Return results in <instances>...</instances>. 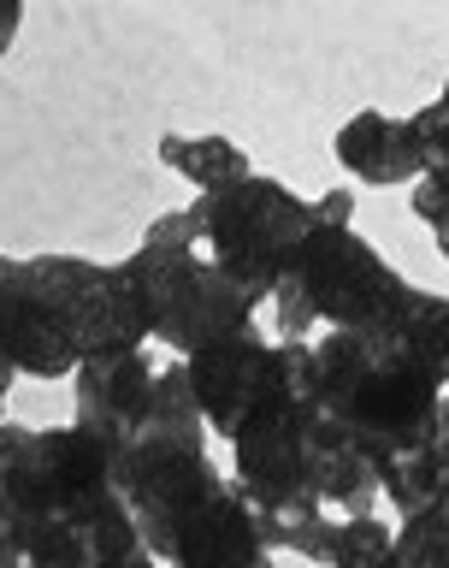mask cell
Segmentation results:
<instances>
[{"mask_svg":"<svg viewBox=\"0 0 449 568\" xmlns=\"http://www.w3.org/2000/svg\"><path fill=\"white\" fill-rule=\"evenodd\" d=\"M113 479L160 568H273L255 504L207 444H136L113 462Z\"/></svg>","mask_w":449,"mask_h":568,"instance_id":"obj_1","label":"cell"},{"mask_svg":"<svg viewBox=\"0 0 449 568\" xmlns=\"http://www.w3.org/2000/svg\"><path fill=\"white\" fill-rule=\"evenodd\" d=\"M408 284L361 231H355V195H319V225L284 266L273 291V332L284 344H314V332H385L402 314Z\"/></svg>","mask_w":449,"mask_h":568,"instance_id":"obj_2","label":"cell"},{"mask_svg":"<svg viewBox=\"0 0 449 568\" xmlns=\"http://www.w3.org/2000/svg\"><path fill=\"white\" fill-rule=\"evenodd\" d=\"M443 379L402 349L390 332H326L314 337V397L319 415H331L344 433H355L373 456H397L438 438L443 415Z\"/></svg>","mask_w":449,"mask_h":568,"instance_id":"obj_3","label":"cell"},{"mask_svg":"<svg viewBox=\"0 0 449 568\" xmlns=\"http://www.w3.org/2000/svg\"><path fill=\"white\" fill-rule=\"evenodd\" d=\"M119 278L131 284L149 337L166 344L177 362H190L207 344L237 337L261 320V302L202 255V231H195L190 207L160 213L142 231V243L119 261Z\"/></svg>","mask_w":449,"mask_h":568,"instance_id":"obj_4","label":"cell"},{"mask_svg":"<svg viewBox=\"0 0 449 568\" xmlns=\"http://www.w3.org/2000/svg\"><path fill=\"white\" fill-rule=\"evenodd\" d=\"M190 213H195V231H202V255L225 278H237L261 308L273 302L302 237L319 225V202H308L273 172H248L213 195H195Z\"/></svg>","mask_w":449,"mask_h":568,"instance_id":"obj_5","label":"cell"},{"mask_svg":"<svg viewBox=\"0 0 449 568\" xmlns=\"http://www.w3.org/2000/svg\"><path fill=\"white\" fill-rule=\"evenodd\" d=\"M35 284L53 296L65 326L78 332L83 362L106 349H149V326L136 314L131 284L119 278V261H89V255H30Z\"/></svg>","mask_w":449,"mask_h":568,"instance_id":"obj_6","label":"cell"},{"mask_svg":"<svg viewBox=\"0 0 449 568\" xmlns=\"http://www.w3.org/2000/svg\"><path fill=\"white\" fill-rule=\"evenodd\" d=\"M160 385V362L149 349H106L71 373V426L83 438H95L106 462H119L149 426Z\"/></svg>","mask_w":449,"mask_h":568,"instance_id":"obj_7","label":"cell"},{"mask_svg":"<svg viewBox=\"0 0 449 568\" xmlns=\"http://www.w3.org/2000/svg\"><path fill=\"white\" fill-rule=\"evenodd\" d=\"M0 355L24 379H71L83 367V344L65 326V314L53 308V296L35 284L30 261L0 266Z\"/></svg>","mask_w":449,"mask_h":568,"instance_id":"obj_8","label":"cell"},{"mask_svg":"<svg viewBox=\"0 0 449 568\" xmlns=\"http://www.w3.org/2000/svg\"><path fill=\"white\" fill-rule=\"evenodd\" d=\"M190 385L202 403L207 433H220L225 444L248 426V415L261 408V397L278 379V337H266L261 326H248L237 337H220L202 355H190Z\"/></svg>","mask_w":449,"mask_h":568,"instance_id":"obj_9","label":"cell"},{"mask_svg":"<svg viewBox=\"0 0 449 568\" xmlns=\"http://www.w3.org/2000/svg\"><path fill=\"white\" fill-rule=\"evenodd\" d=\"M331 154H337V166L367 190H402L426 172V149L415 136V124L385 113V106H367V113L337 124Z\"/></svg>","mask_w":449,"mask_h":568,"instance_id":"obj_10","label":"cell"},{"mask_svg":"<svg viewBox=\"0 0 449 568\" xmlns=\"http://www.w3.org/2000/svg\"><path fill=\"white\" fill-rule=\"evenodd\" d=\"M379 468H385V462L373 456L355 433H344L331 415H314V433H308V486H314V504L319 509H331V515H379V504H385Z\"/></svg>","mask_w":449,"mask_h":568,"instance_id":"obj_11","label":"cell"},{"mask_svg":"<svg viewBox=\"0 0 449 568\" xmlns=\"http://www.w3.org/2000/svg\"><path fill=\"white\" fill-rule=\"evenodd\" d=\"M379 486H385V509L397 515V527L449 532V456H443V438H426V444H415V450L385 456Z\"/></svg>","mask_w":449,"mask_h":568,"instance_id":"obj_12","label":"cell"},{"mask_svg":"<svg viewBox=\"0 0 449 568\" xmlns=\"http://www.w3.org/2000/svg\"><path fill=\"white\" fill-rule=\"evenodd\" d=\"M160 166L177 172L184 184H195V195H213V190H225V184H237V178L255 172L248 166V149L225 131H207V136L166 131L160 136Z\"/></svg>","mask_w":449,"mask_h":568,"instance_id":"obj_13","label":"cell"},{"mask_svg":"<svg viewBox=\"0 0 449 568\" xmlns=\"http://www.w3.org/2000/svg\"><path fill=\"white\" fill-rule=\"evenodd\" d=\"M390 337H397L402 349H415L426 367L438 373V379L449 385V296H438V291H408V302H402V314L385 326Z\"/></svg>","mask_w":449,"mask_h":568,"instance_id":"obj_14","label":"cell"},{"mask_svg":"<svg viewBox=\"0 0 449 568\" xmlns=\"http://www.w3.org/2000/svg\"><path fill=\"white\" fill-rule=\"evenodd\" d=\"M83 568H160V557L142 545L131 509L113 504L106 515H95V521L83 527Z\"/></svg>","mask_w":449,"mask_h":568,"instance_id":"obj_15","label":"cell"},{"mask_svg":"<svg viewBox=\"0 0 449 568\" xmlns=\"http://www.w3.org/2000/svg\"><path fill=\"white\" fill-rule=\"evenodd\" d=\"M390 539H397V521H379V515H337L326 568H385Z\"/></svg>","mask_w":449,"mask_h":568,"instance_id":"obj_16","label":"cell"},{"mask_svg":"<svg viewBox=\"0 0 449 568\" xmlns=\"http://www.w3.org/2000/svg\"><path fill=\"white\" fill-rule=\"evenodd\" d=\"M408 207H415V220L438 237V255L449 261V154L426 160V172L408 184Z\"/></svg>","mask_w":449,"mask_h":568,"instance_id":"obj_17","label":"cell"},{"mask_svg":"<svg viewBox=\"0 0 449 568\" xmlns=\"http://www.w3.org/2000/svg\"><path fill=\"white\" fill-rule=\"evenodd\" d=\"M385 568H449V532H438V527H397Z\"/></svg>","mask_w":449,"mask_h":568,"instance_id":"obj_18","label":"cell"},{"mask_svg":"<svg viewBox=\"0 0 449 568\" xmlns=\"http://www.w3.org/2000/svg\"><path fill=\"white\" fill-rule=\"evenodd\" d=\"M408 124H415V136H420L426 160H443V154H449V78H443V89H438L432 101L408 113Z\"/></svg>","mask_w":449,"mask_h":568,"instance_id":"obj_19","label":"cell"},{"mask_svg":"<svg viewBox=\"0 0 449 568\" xmlns=\"http://www.w3.org/2000/svg\"><path fill=\"white\" fill-rule=\"evenodd\" d=\"M18 30H24V7H18V0H0V60L12 53Z\"/></svg>","mask_w":449,"mask_h":568,"instance_id":"obj_20","label":"cell"},{"mask_svg":"<svg viewBox=\"0 0 449 568\" xmlns=\"http://www.w3.org/2000/svg\"><path fill=\"white\" fill-rule=\"evenodd\" d=\"M0 568H30V562H24V545L12 539L7 521H0Z\"/></svg>","mask_w":449,"mask_h":568,"instance_id":"obj_21","label":"cell"},{"mask_svg":"<svg viewBox=\"0 0 449 568\" xmlns=\"http://www.w3.org/2000/svg\"><path fill=\"white\" fill-rule=\"evenodd\" d=\"M438 438H443V456H449V390H443V415H438Z\"/></svg>","mask_w":449,"mask_h":568,"instance_id":"obj_22","label":"cell"},{"mask_svg":"<svg viewBox=\"0 0 449 568\" xmlns=\"http://www.w3.org/2000/svg\"><path fill=\"white\" fill-rule=\"evenodd\" d=\"M0 266H7V255H0Z\"/></svg>","mask_w":449,"mask_h":568,"instance_id":"obj_23","label":"cell"}]
</instances>
